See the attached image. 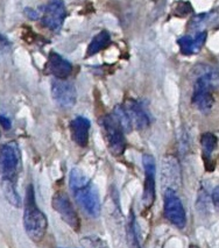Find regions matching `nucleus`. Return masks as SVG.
Masks as SVG:
<instances>
[{
    "mask_svg": "<svg viewBox=\"0 0 219 248\" xmlns=\"http://www.w3.org/2000/svg\"><path fill=\"white\" fill-rule=\"evenodd\" d=\"M69 186L83 211L90 217L97 218L102 211V204L98 190L92 181L89 180L82 170L75 168L69 175Z\"/></svg>",
    "mask_w": 219,
    "mask_h": 248,
    "instance_id": "obj_1",
    "label": "nucleus"
},
{
    "mask_svg": "<svg viewBox=\"0 0 219 248\" xmlns=\"http://www.w3.org/2000/svg\"><path fill=\"white\" fill-rule=\"evenodd\" d=\"M192 105H195V108L201 111L202 113H207L213 106V94L210 91H204V90H194L192 93Z\"/></svg>",
    "mask_w": 219,
    "mask_h": 248,
    "instance_id": "obj_16",
    "label": "nucleus"
},
{
    "mask_svg": "<svg viewBox=\"0 0 219 248\" xmlns=\"http://www.w3.org/2000/svg\"><path fill=\"white\" fill-rule=\"evenodd\" d=\"M142 164L145 169V183H143V194L142 203L143 207L148 210L153 205L155 201V160L151 154H143Z\"/></svg>",
    "mask_w": 219,
    "mask_h": 248,
    "instance_id": "obj_9",
    "label": "nucleus"
},
{
    "mask_svg": "<svg viewBox=\"0 0 219 248\" xmlns=\"http://www.w3.org/2000/svg\"><path fill=\"white\" fill-rule=\"evenodd\" d=\"M24 227L27 235L35 242L42 240L48 227L47 217L36 205L33 186H28L26 191Z\"/></svg>",
    "mask_w": 219,
    "mask_h": 248,
    "instance_id": "obj_2",
    "label": "nucleus"
},
{
    "mask_svg": "<svg viewBox=\"0 0 219 248\" xmlns=\"http://www.w3.org/2000/svg\"><path fill=\"white\" fill-rule=\"evenodd\" d=\"M166 176L167 184H180L181 183V174L180 168H178V162L176 158L168 156L166 158V162L162 164V177Z\"/></svg>",
    "mask_w": 219,
    "mask_h": 248,
    "instance_id": "obj_15",
    "label": "nucleus"
},
{
    "mask_svg": "<svg viewBox=\"0 0 219 248\" xmlns=\"http://www.w3.org/2000/svg\"><path fill=\"white\" fill-rule=\"evenodd\" d=\"M53 209L60 215L62 220L67 223L71 229L75 231H79L80 220L77 212L75 211L73 204H71L70 198L63 191H57L53 196V202H51Z\"/></svg>",
    "mask_w": 219,
    "mask_h": 248,
    "instance_id": "obj_5",
    "label": "nucleus"
},
{
    "mask_svg": "<svg viewBox=\"0 0 219 248\" xmlns=\"http://www.w3.org/2000/svg\"><path fill=\"white\" fill-rule=\"evenodd\" d=\"M91 124L85 117H77L70 123L71 139L79 147H85L89 143Z\"/></svg>",
    "mask_w": 219,
    "mask_h": 248,
    "instance_id": "obj_11",
    "label": "nucleus"
},
{
    "mask_svg": "<svg viewBox=\"0 0 219 248\" xmlns=\"http://www.w3.org/2000/svg\"><path fill=\"white\" fill-rule=\"evenodd\" d=\"M211 200H212V204L219 211V186H217L215 189L212 190Z\"/></svg>",
    "mask_w": 219,
    "mask_h": 248,
    "instance_id": "obj_23",
    "label": "nucleus"
},
{
    "mask_svg": "<svg viewBox=\"0 0 219 248\" xmlns=\"http://www.w3.org/2000/svg\"><path fill=\"white\" fill-rule=\"evenodd\" d=\"M164 217L178 229H183L187 224V215L182 201L177 192L171 188L164 191Z\"/></svg>",
    "mask_w": 219,
    "mask_h": 248,
    "instance_id": "obj_4",
    "label": "nucleus"
},
{
    "mask_svg": "<svg viewBox=\"0 0 219 248\" xmlns=\"http://www.w3.org/2000/svg\"><path fill=\"white\" fill-rule=\"evenodd\" d=\"M124 108H125L126 112L128 113V117L132 121L133 127H137L138 129H143L148 127L149 117L140 103L135 102V100H128L127 104Z\"/></svg>",
    "mask_w": 219,
    "mask_h": 248,
    "instance_id": "obj_12",
    "label": "nucleus"
},
{
    "mask_svg": "<svg viewBox=\"0 0 219 248\" xmlns=\"http://www.w3.org/2000/svg\"><path fill=\"white\" fill-rule=\"evenodd\" d=\"M127 241L128 248H141L140 241L137 234V225H135V219L133 213H131L127 223Z\"/></svg>",
    "mask_w": 219,
    "mask_h": 248,
    "instance_id": "obj_19",
    "label": "nucleus"
},
{
    "mask_svg": "<svg viewBox=\"0 0 219 248\" xmlns=\"http://www.w3.org/2000/svg\"><path fill=\"white\" fill-rule=\"evenodd\" d=\"M67 16V10L63 0H49L42 14V24L53 31H59L62 28L63 21Z\"/></svg>",
    "mask_w": 219,
    "mask_h": 248,
    "instance_id": "obj_7",
    "label": "nucleus"
},
{
    "mask_svg": "<svg viewBox=\"0 0 219 248\" xmlns=\"http://www.w3.org/2000/svg\"><path fill=\"white\" fill-rule=\"evenodd\" d=\"M47 70L56 78L65 79L70 76L71 71H73V65L68 60L63 59L60 54L51 51L48 59Z\"/></svg>",
    "mask_w": 219,
    "mask_h": 248,
    "instance_id": "obj_10",
    "label": "nucleus"
},
{
    "mask_svg": "<svg viewBox=\"0 0 219 248\" xmlns=\"http://www.w3.org/2000/svg\"><path fill=\"white\" fill-rule=\"evenodd\" d=\"M0 126H2V128L5 129H10L11 126H12V123H11V120L7 117L0 114Z\"/></svg>",
    "mask_w": 219,
    "mask_h": 248,
    "instance_id": "obj_24",
    "label": "nucleus"
},
{
    "mask_svg": "<svg viewBox=\"0 0 219 248\" xmlns=\"http://www.w3.org/2000/svg\"><path fill=\"white\" fill-rule=\"evenodd\" d=\"M194 90H204L213 92L219 90V74L216 71H207L196 79Z\"/></svg>",
    "mask_w": 219,
    "mask_h": 248,
    "instance_id": "obj_14",
    "label": "nucleus"
},
{
    "mask_svg": "<svg viewBox=\"0 0 219 248\" xmlns=\"http://www.w3.org/2000/svg\"><path fill=\"white\" fill-rule=\"evenodd\" d=\"M206 41V31H200L195 36H183L178 39L181 53L183 55H194L200 53Z\"/></svg>",
    "mask_w": 219,
    "mask_h": 248,
    "instance_id": "obj_13",
    "label": "nucleus"
},
{
    "mask_svg": "<svg viewBox=\"0 0 219 248\" xmlns=\"http://www.w3.org/2000/svg\"><path fill=\"white\" fill-rule=\"evenodd\" d=\"M1 184L2 191H4V195L8 203L16 207L21 206V198H20L18 191H16V182L11 180H2Z\"/></svg>",
    "mask_w": 219,
    "mask_h": 248,
    "instance_id": "obj_18",
    "label": "nucleus"
},
{
    "mask_svg": "<svg viewBox=\"0 0 219 248\" xmlns=\"http://www.w3.org/2000/svg\"><path fill=\"white\" fill-rule=\"evenodd\" d=\"M25 13H26V16H27L28 18L31 20H35V19L40 18V13L35 10H31V8H26Z\"/></svg>",
    "mask_w": 219,
    "mask_h": 248,
    "instance_id": "obj_25",
    "label": "nucleus"
},
{
    "mask_svg": "<svg viewBox=\"0 0 219 248\" xmlns=\"http://www.w3.org/2000/svg\"><path fill=\"white\" fill-rule=\"evenodd\" d=\"M100 126H102L104 135H105L106 143H108L109 151L113 156H120L126 151V139L125 131H124L122 125L114 114L104 115L99 120Z\"/></svg>",
    "mask_w": 219,
    "mask_h": 248,
    "instance_id": "obj_3",
    "label": "nucleus"
},
{
    "mask_svg": "<svg viewBox=\"0 0 219 248\" xmlns=\"http://www.w3.org/2000/svg\"><path fill=\"white\" fill-rule=\"evenodd\" d=\"M113 114H114V117L117 118V120L119 121L120 125H122L124 131L131 132L132 129H133V125H132V121H131V119H129L128 113L126 112V109L123 105L117 106V108H114Z\"/></svg>",
    "mask_w": 219,
    "mask_h": 248,
    "instance_id": "obj_20",
    "label": "nucleus"
},
{
    "mask_svg": "<svg viewBox=\"0 0 219 248\" xmlns=\"http://www.w3.org/2000/svg\"><path fill=\"white\" fill-rule=\"evenodd\" d=\"M54 102L62 108H70L76 104L77 92L73 83L65 79H55L51 84Z\"/></svg>",
    "mask_w": 219,
    "mask_h": 248,
    "instance_id": "obj_8",
    "label": "nucleus"
},
{
    "mask_svg": "<svg viewBox=\"0 0 219 248\" xmlns=\"http://www.w3.org/2000/svg\"><path fill=\"white\" fill-rule=\"evenodd\" d=\"M217 143H218V140L215 134L204 133L202 135L201 145H202V148H203L204 155H206V156H210V154L217 148Z\"/></svg>",
    "mask_w": 219,
    "mask_h": 248,
    "instance_id": "obj_21",
    "label": "nucleus"
},
{
    "mask_svg": "<svg viewBox=\"0 0 219 248\" xmlns=\"http://www.w3.org/2000/svg\"><path fill=\"white\" fill-rule=\"evenodd\" d=\"M19 154L13 143L0 147V175L2 180L14 181L18 174Z\"/></svg>",
    "mask_w": 219,
    "mask_h": 248,
    "instance_id": "obj_6",
    "label": "nucleus"
},
{
    "mask_svg": "<svg viewBox=\"0 0 219 248\" xmlns=\"http://www.w3.org/2000/svg\"><path fill=\"white\" fill-rule=\"evenodd\" d=\"M110 42H111V35H110L109 31H100V33H98L97 35L92 39L90 45H89L88 50H86V56L90 57L98 54L100 50H103V49L108 47Z\"/></svg>",
    "mask_w": 219,
    "mask_h": 248,
    "instance_id": "obj_17",
    "label": "nucleus"
},
{
    "mask_svg": "<svg viewBox=\"0 0 219 248\" xmlns=\"http://www.w3.org/2000/svg\"><path fill=\"white\" fill-rule=\"evenodd\" d=\"M82 242L85 248H109L106 242L99 236H85Z\"/></svg>",
    "mask_w": 219,
    "mask_h": 248,
    "instance_id": "obj_22",
    "label": "nucleus"
}]
</instances>
